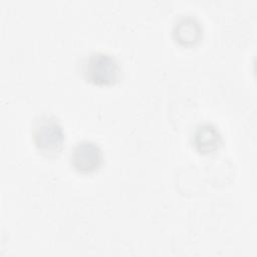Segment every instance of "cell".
<instances>
[{
	"mask_svg": "<svg viewBox=\"0 0 257 257\" xmlns=\"http://www.w3.org/2000/svg\"><path fill=\"white\" fill-rule=\"evenodd\" d=\"M80 72L84 80L98 86L114 85L121 77L119 61L113 55L102 51H93L84 57Z\"/></svg>",
	"mask_w": 257,
	"mask_h": 257,
	"instance_id": "6da1fadb",
	"label": "cell"
},
{
	"mask_svg": "<svg viewBox=\"0 0 257 257\" xmlns=\"http://www.w3.org/2000/svg\"><path fill=\"white\" fill-rule=\"evenodd\" d=\"M31 136L37 151L45 157H56L63 149V127L54 115L36 116L32 121Z\"/></svg>",
	"mask_w": 257,
	"mask_h": 257,
	"instance_id": "7a4b0ae2",
	"label": "cell"
},
{
	"mask_svg": "<svg viewBox=\"0 0 257 257\" xmlns=\"http://www.w3.org/2000/svg\"><path fill=\"white\" fill-rule=\"evenodd\" d=\"M69 162L77 173L83 175L93 174L102 166L103 152L95 142L81 140L71 149Z\"/></svg>",
	"mask_w": 257,
	"mask_h": 257,
	"instance_id": "3957f363",
	"label": "cell"
},
{
	"mask_svg": "<svg viewBox=\"0 0 257 257\" xmlns=\"http://www.w3.org/2000/svg\"><path fill=\"white\" fill-rule=\"evenodd\" d=\"M222 143V135L215 124L201 122L195 126L192 134V144L200 154H212L219 150Z\"/></svg>",
	"mask_w": 257,
	"mask_h": 257,
	"instance_id": "277c9868",
	"label": "cell"
},
{
	"mask_svg": "<svg viewBox=\"0 0 257 257\" xmlns=\"http://www.w3.org/2000/svg\"><path fill=\"white\" fill-rule=\"evenodd\" d=\"M173 38L182 46H194L202 38L203 27L193 15H182L176 19L173 29Z\"/></svg>",
	"mask_w": 257,
	"mask_h": 257,
	"instance_id": "5b68a950",
	"label": "cell"
}]
</instances>
